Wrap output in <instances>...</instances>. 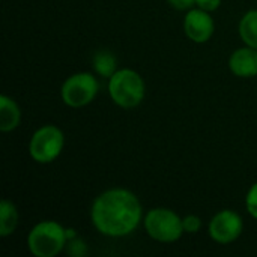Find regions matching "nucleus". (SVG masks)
<instances>
[{
	"label": "nucleus",
	"mask_w": 257,
	"mask_h": 257,
	"mask_svg": "<svg viewBox=\"0 0 257 257\" xmlns=\"http://www.w3.org/2000/svg\"><path fill=\"white\" fill-rule=\"evenodd\" d=\"M68 242L66 229L53 220H44L32 227L27 236L29 251L35 257L57 256Z\"/></svg>",
	"instance_id": "nucleus-2"
},
{
	"label": "nucleus",
	"mask_w": 257,
	"mask_h": 257,
	"mask_svg": "<svg viewBox=\"0 0 257 257\" xmlns=\"http://www.w3.org/2000/svg\"><path fill=\"white\" fill-rule=\"evenodd\" d=\"M146 233L158 242H175L184 235L182 218L172 209L154 208L145 217Z\"/></svg>",
	"instance_id": "nucleus-4"
},
{
	"label": "nucleus",
	"mask_w": 257,
	"mask_h": 257,
	"mask_svg": "<svg viewBox=\"0 0 257 257\" xmlns=\"http://www.w3.org/2000/svg\"><path fill=\"white\" fill-rule=\"evenodd\" d=\"M145 81L133 69L123 68L116 71L108 80V93L113 102L122 108L137 107L145 98Z\"/></svg>",
	"instance_id": "nucleus-3"
},
{
	"label": "nucleus",
	"mask_w": 257,
	"mask_h": 257,
	"mask_svg": "<svg viewBox=\"0 0 257 257\" xmlns=\"http://www.w3.org/2000/svg\"><path fill=\"white\" fill-rule=\"evenodd\" d=\"M244 229L242 218L232 209L217 212L209 221V236L218 244H230L236 241Z\"/></svg>",
	"instance_id": "nucleus-7"
},
{
	"label": "nucleus",
	"mask_w": 257,
	"mask_h": 257,
	"mask_svg": "<svg viewBox=\"0 0 257 257\" xmlns=\"http://www.w3.org/2000/svg\"><path fill=\"white\" fill-rule=\"evenodd\" d=\"M238 30L245 45L257 48V9L248 11L241 18Z\"/></svg>",
	"instance_id": "nucleus-12"
},
{
	"label": "nucleus",
	"mask_w": 257,
	"mask_h": 257,
	"mask_svg": "<svg viewBox=\"0 0 257 257\" xmlns=\"http://www.w3.org/2000/svg\"><path fill=\"white\" fill-rule=\"evenodd\" d=\"M143 217L142 205L134 193L125 188H110L92 203L90 220L104 236L122 238L133 233Z\"/></svg>",
	"instance_id": "nucleus-1"
},
{
	"label": "nucleus",
	"mask_w": 257,
	"mask_h": 257,
	"mask_svg": "<svg viewBox=\"0 0 257 257\" xmlns=\"http://www.w3.org/2000/svg\"><path fill=\"white\" fill-rule=\"evenodd\" d=\"M65 137L56 125H44L38 128L29 143V154L38 164L53 163L62 152Z\"/></svg>",
	"instance_id": "nucleus-5"
},
{
	"label": "nucleus",
	"mask_w": 257,
	"mask_h": 257,
	"mask_svg": "<svg viewBox=\"0 0 257 257\" xmlns=\"http://www.w3.org/2000/svg\"><path fill=\"white\" fill-rule=\"evenodd\" d=\"M169 5L178 11H190L194 5H196V0H167Z\"/></svg>",
	"instance_id": "nucleus-18"
},
{
	"label": "nucleus",
	"mask_w": 257,
	"mask_h": 257,
	"mask_svg": "<svg viewBox=\"0 0 257 257\" xmlns=\"http://www.w3.org/2000/svg\"><path fill=\"white\" fill-rule=\"evenodd\" d=\"M182 224H184V230L187 233H197L202 229V220L197 215H187L182 218Z\"/></svg>",
	"instance_id": "nucleus-16"
},
{
	"label": "nucleus",
	"mask_w": 257,
	"mask_h": 257,
	"mask_svg": "<svg viewBox=\"0 0 257 257\" xmlns=\"http://www.w3.org/2000/svg\"><path fill=\"white\" fill-rule=\"evenodd\" d=\"M196 5H197V8H200L203 11L214 12L220 8L221 0H196Z\"/></svg>",
	"instance_id": "nucleus-17"
},
{
	"label": "nucleus",
	"mask_w": 257,
	"mask_h": 257,
	"mask_svg": "<svg viewBox=\"0 0 257 257\" xmlns=\"http://www.w3.org/2000/svg\"><path fill=\"white\" fill-rule=\"evenodd\" d=\"M98 93V81L90 72H77L68 77L60 89L62 101L71 108L89 105Z\"/></svg>",
	"instance_id": "nucleus-6"
},
{
	"label": "nucleus",
	"mask_w": 257,
	"mask_h": 257,
	"mask_svg": "<svg viewBox=\"0 0 257 257\" xmlns=\"http://www.w3.org/2000/svg\"><path fill=\"white\" fill-rule=\"evenodd\" d=\"M66 251H68V254L69 256H74V257H81L86 254V244H84V241H81L80 238H71V239H68V242H66Z\"/></svg>",
	"instance_id": "nucleus-14"
},
{
	"label": "nucleus",
	"mask_w": 257,
	"mask_h": 257,
	"mask_svg": "<svg viewBox=\"0 0 257 257\" xmlns=\"http://www.w3.org/2000/svg\"><path fill=\"white\" fill-rule=\"evenodd\" d=\"M18 224V211L17 206L8 200L3 199L0 202V236L6 238L14 233Z\"/></svg>",
	"instance_id": "nucleus-11"
},
{
	"label": "nucleus",
	"mask_w": 257,
	"mask_h": 257,
	"mask_svg": "<svg viewBox=\"0 0 257 257\" xmlns=\"http://www.w3.org/2000/svg\"><path fill=\"white\" fill-rule=\"evenodd\" d=\"M230 71L241 78H250L257 75V48L242 47L235 50L229 57Z\"/></svg>",
	"instance_id": "nucleus-9"
},
{
	"label": "nucleus",
	"mask_w": 257,
	"mask_h": 257,
	"mask_svg": "<svg viewBox=\"0 0 257 257\" xmlns=\"http://www.w3.org/2000/svg\"><path fill=\"white\" fill-rule=\"evenodd\" d=\"M245 206H247V211L248 214L256 218L257 220V182L253 184L247 193V197H245Z\"/></svg>",
	"instance_id": "nucleus-15"
},
{
	"label": "nucleus",
	"mask_w": 257,
	"mask_h": 257,
	"mask_svg": "<svg viewBox=\"0 0 257 257\" xmlns=\"http://www.w3.org/2000/svg\"><path fill=\"white\" fill-rule=\"evenodd\" d=\"M21 122V111L18 104L6 96H0V131L2 133H11L14 131Z\"/></svg>",
	"instance_id": "nucleus-10"
},
{
	"label": "nucleus",
	"mask_w": 257,
	"mask_h": 257,
	"mask_svg": "<svg viewBox=\"0 0 257 257\" xmlns=\"http://www.w3.org/2000/svg\"><path fill=\"white\" fill-rule=\"evenodd\" d=\"M184 30L193 42L205 44L212 38L215 23L208 11H203L200 8L190 9L184 18Z\"/></svg>",
	"instance_id": "nucleus-8"
},
{
	"label": "nucleus",
	"mask_w": 257,
	"mask_h": 257,
	"mask_svg": "<svg viewBox=\"0 0 257 257\" xmlns=\"http://www.w3.org/2000/svg\"><path fill=\"white\" fill-rule=\"evenodd\" d=\"M93 69L96 74H99L104 78H110L117 69H116V57L110 51H98L93 56L92 60Z\"/></svg>",
	"instance_id": "nucleus-13"
}]
</instances>
